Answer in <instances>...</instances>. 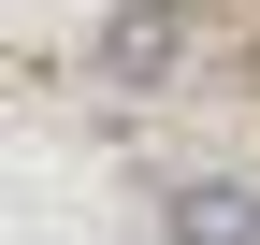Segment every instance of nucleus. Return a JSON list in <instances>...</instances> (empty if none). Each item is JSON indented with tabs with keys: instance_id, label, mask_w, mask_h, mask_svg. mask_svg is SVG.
Listing matches in <instances>:
<instances>
[{
	"instance_id": "nucleus-1",
	"label": "nucleus",
	"mask_w": 260,
	"mask_h": 245,
	"mask_svg": "<svg viewBox=\"0 0 260 245\" xmlns=\"http://www.w3.org/2000/svg\"><path fill=\"white\" fill-rule=\"evenodd\" d=\"M159 231L174 245H260V188L246 173H188V188L159 202Z\"/></svg>"
},
{
	"instance_id": "nucleus-2",
	"label": "nucleus",
	"mask_w": 260,
	"mask_h": 245,
	"mask_svg": "<svg viewBox=\"0 0 260 245\" xmlns=\"http://www.w3.org/2000/svg\"><path fill=\"white\" fill-rule=\"evenodd\" d=\"M174 44H188V15H174V0H145V15H116V29H102V72L145 87V72H174Z\"/></svg>"
}]
</instances>
